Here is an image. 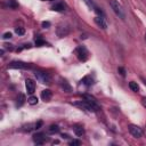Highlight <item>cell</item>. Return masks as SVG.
<instances>
[{"mask_svg":"<svg viewBox=\"0 0 146 146\" xmlns=\"http://www.w3.org/2000/svg\"><path fill=\"white\" fill-rule=\"evenodd\" d=\"M9 68H23V70H26V68H30V65L24 63V62H11L9 65H8Z\"/></svg>","mask_w":146,"mask_h":146,"instance_id":"cell-6","label":"cell"},{"mask_svg":"<svg viewBox=\"0 0 146 146\" xmlns=\"http://www.w3.org/2000/svg\"><path fill=\"white\" fill-rule=\"evenodd\" d=\"M83 84H86L87 87H89V86H91L92 83H94V80H92V78L90 76V75H87V76H84L83 79H82V81H81Z\"/></svg>","mask_w":146,"mask_h":146,"instance_id":"cell-14","label":"cell"},{"mask_svg":"<svg viewBox=\"0 0 146 146\" xmlns=\"http://www.w3.org/2000/svg\"><path fill=\"white\" fill-rule=\"evenodd\" d=\"M49 1H54V0H49Z\"/></svg>","mask_w":146,"mask_h":146,"instance_id":"cell-32","label":"cell"},{"mask_svg":"<svg viewBox=\"0 0 146 146\" xmlns=\"http://www.w3.org/2000/svg\"><path fill=\"white\" fill-rule=\"evenodd\" d=\"M49 25H50L49 22H43V23H42V26H43V27H48Z\"/></svg>","mask_w":146,"mask_h":146,"instance_id":"cell-28","label":"cell"},{"mask_svg":"<svg viewBox=\"0 0 146 146\" xmlns=\"http://www.w3.org/2000/svg\"><path fill=\"white\" fill-rule=\"evenodd\" d=\"M145 41H146V33H145Z\"/></svg>","mask_w":146,"mask_h":146,"instance_id":"cell-30","label":"cell"},{"mask_svg":"<svg viewBox=\"0 0 146 146\" xmlns=\"http://www.w3.org/2000/svg\"><path fill=\"white\" fill-rule=\"evenodd\" d=\"M36 80L40 82V83H43V84H49L51 82V76L49 73L44 72V71H35L34 73Z\"/></svg>","mask_w":146,"mask_h":146,"instance_id":"cell-3","label":"cell"},{"mask_svg":"<svg viewBox=\"0 0 146 146\" xmlns=\"http://www.w3.org/2000/svg\"><path fill=\"white\" fill-rule=\"evenodd\" d=\"M129 88H130L132 91H135V92H137V91L139 90V86H138V83L135 82V81H130V82H129Z\"/></svg>","mask_w":146,"mask_h":146,"instance_id":"cell-16","label":"cell"},{"mask_svg":"<svg viewBox=\"0 0 146 146\" xmlns=\"http://www.w3.org/2000/svg\"><path fill=\"white\" fill-rule=\"evenodd\" d=\"M94 21H95V23L97 24V26H99L100 29L105 30V29L107 27V24H106L105 19L103 18V16H96V17L94 18Z\"/></svg>","mask_w":146,"mask_h":146,"instance_id":"cell-9","label":"cell"},{"mask_svg":"<svg viewBox=\"0 0 146 146\" xmlns=\"http://www.w3.org/2000/svg\"><path fill=\"white\" fill-rule=\"evenodd\" d=\"M75 105L80 106L82 108H86L87 111H90V112H98L100 110V107L96 103L95 98L92 96H90V95H84L83 96V100H81L80 103H76Z\"/></svg>","mask_w":146,"mask_h":146,"instance_id":"cell-1","label":"cell"},{"mask_svg":"<svg viewBox=\"0 0 146 146\" xmlns=\"http://www.w3.org/2000/svg\"><path fill=\"white\" fill-rule=\"evenodd\" d=\"M27 103L30 105H35V104H38V98L35 96H31L30 98H27Z\"/></svg>","mask_w":146,"mask_h":146,"instance_id":"cell-19","label":"cell"},{"mask_svg":"<svg viewBox=\"0 0 146 146\" xmlns=\"http://www.w3.org/2000/svg\"><path fill=\"white\" fill-rule=\"evenodd\" d=\"M128 129H129V132L135 137V138H139L143 136V130L141 128H139L138 125L136 124H129L128 125Z\"/></svg>","mask_w":146,"mask_h":146,"instance_id":"cell-5","label":"cell"},{"mask_svg":"<svg viewBox=\"0 0 146 146\" xmlns=\"http://www.w3.org/2000/svg\"><path fill=\"white\" fill-rule=\"evenodd\" d=\"M42 125V121H39L38 123L34 124V129H40V127Z\"/></svg>","mask_w":146,"mask_h":146,"instance_id":"cell-27","label":"cell"},{"mask_svg":"<svg viewBox=\"0 0 146 146\" xmlns=\"http://www.w3.org/2000/svg\"><path fill=\"white\" fill-rule=\"evenodd\" d=\"M51 9L54 10V11H64L65 10V5L64 3H62V2H56L52 7H51Z\"/></svg>","mask_w":146,"mask_h":146,"instance_id":"cell-13","label":"cell"},{"mask_svg":"<svg viewBox=\"0 0 146 146\" xmlns=\"http://www.w3.org/2000/svg\"><path fill=\"white\" fill-rule=\"evenodd\" d=\"M60 84H62V88L64 89V91H66V92H70L72 89H71V86L67 83V81H65V80H62L60 81Z\"/></svg>","mask_w":146,"mask_h":146,"instance_id":"cell-15","label":"cell"},{"mask_svg":"<svg viewBox=\"0 0 146 146\" xmlns=\"http://www.w3.org/2000/svg\"><path fill=\"white\" fill-rule=\"evenodd\" d=\"M68 32H70V29L67 27V26H63V25H59L58 27H57V35L58 36H65V35H67L68 34Z\"/></svg>","mask_w":146,"mask_h":146,"instance_id":"cell-10","label":"cell"},{"mask_svg":"<svg viewBox=\"0 0 146 146\" xmlns=\"http://www.w3.org/2000/svg\"><path fill=\"white\" fill-rule=\"evenodd\" d=\"M84 2L88 5V7H89V8H91V9H95V8H96L95 3H94L91 0H84Z\"/></svg>","mask_w":146,"mask_h":146,"instance_id":"cell-22","label":"cell"},{"mask_svg":"<svg viewBox=\"0 0 146 146\" xmlns=\"http://www.w3.org/2000/svg\"><path fill=\"white\" fill-rule=\"evenodd\" d=\"M33 141L38 145H42L44 141H46V137L42 132H38L35 135H33Z\"/></svg>","mask_w":146,"mask_h":146,"instance_id":"cell-8","label":"cell"},{"mask_svg":"<svg viewBox=\"0 0 146 146\" xmlns=\"http://www.w3.org/2000/svg\"><path fill=\"white\" fill-rule=\"evenodd\" d=\"M119 72H120V74L122 75V76H125V70L123 68V67H119V70H117Z\"/></svg>","mask_w":146,"mask_h":146,"instance_id":"cell-26","label":"cell"},{"mask_svg":"<svg viewBox=\"0 0 146 146\" xmlns=\"http://www.w3.org/2000/svg\"><path fill=\"white\" fill-rule=\"evenodd\" d=\"M25 88H26V91L32 95L35 91V82L32 79H26L25 80Z\"/></svg>","mask_w":146,"mask_h":146,"instance_id":"cell-7","label":"cell"},{"mask_svg":"<svg viewBox=\"0 0 146 146\" xmlns=\"http://www.w3.org/2000/svg\"><path fill=\"white\" fill-rule=\"evenodd\" d=\"M110 6H111V8L113 9V11L120 17V18H125V13H124V9H123V7H122V5L119 2V1H116V0H110Z\"/></svg>","mask_w":146,"mask_h":146,"instance_id":"cell-2","label":"cell"},{"mask_svg":"<svg viewBox=\"0 0 146 146\" xmlns=\"http://www.w3.org/2000/svg\"><path fill=\"white\" fill-rule=\"evenodd\" d=\"M48 131H49L50 133H57V132H59V127H58L57 124H51V125L48 128Z\"/></svg>","mask_w":146,"mask_h":146,"instance_id":"cell-17","label":"cell"},{"mask_svg":"<svg viewBox=\"0 0 146 146\" xmlns=\"http://www.w3.org/2000/svg\"><path fill=\"white\" fill-rule=\"evenodd\" d=\"M75 54H76V57H78L79 60L84 62V60H87V58H88V50H87L83 46L78 47V48L75 49Z\"/></svg>","mask_w":146,"mask_h":146,"instance_id":"cell-4","label":"cell"},{"mask_svg":"<svg viewBox=\"0 0 146 146\" xmlns=\"http://www.w3.org/2000/svg\"><path fill=\"white\" fill-rule=\"evenodd\" d=\"M70 145H71V146L81 145V141H80V140H76V139H74V140H71V141H70Z\"/></svg>","mask_w":146,"mask_h":146,"instance_id":"cell-24","label":"cell"},{"mask_svg":"<svg viewBox=\"0 0 146 146\" xmlns=\"http://www.w3.org/2000/svg\"><path fill=\"white\" fill-rule=\"evenodd\" d=\"M35 44L40 47V46H42V44H46V42H44L42 39H36V40H35Z\"/></svg>","mask_w":146,"mask_h":146,"instance_id":"cell-23","label":"cell"},{"mask_svg":"<svg viewBox=\"0 0 146 146\" xmlns=\"http://www.w3.org/2000/svg\"><path fill=\"white\" fill-rule=\"evenodd\" d=\"M7 5H8V7L11 8V9H16V8L18 7V3L16 2V0H8V1H7Z\"/></svg>","mask_w":146,"mask_h":146,"instance_id":"cell-18","label":"cell"},{"mask_svg":"<svg viewBox=\"0 0 146 146\" xmlns=\"http://www.w3.org/2000/svg\"><path fill=\"white\" fill-rule=\"evenodd\" d=\"M141 104H143V106L146 108V98H143V99H141Z\"/></svg>","mask_w":146,"mask_h":146,"instance_id":"cell-29","label":"cell"},{"mask_svg":"<svg viewBox=\"0 0 146 146\" xmlns=\"http://www.w3.org/2000/svg\"><path fill=\"white\" fill-rule=\"evenodd\" d=\"M2 38H3V39H10V38H11V33H10V32H6V33L2 35Z\"/></svg>","mask_w":146,"mask_h":146,"instance_id":"cell-25","label":"cell"},{"mask_svg":"<svg viewBox=\"0 0 146 146\" xmlns=\"http://www.w3.org/2000/svg\"><path fill=\"white\" fill-rule=\"evenodd\" d=\"M51 97H52V92H51V90H49V89H44V90L41 91V98H42L44 102L50 100Z\"/></svg>","mask_w":146,"mask_h":146,"instance_id":"cell-11","label":"cell"},{"mask_svg":"<svg viewBox=\"0 0 146 146\" xmlns=\"http://www.w3.org/2000/svg\"><path fill=\"white\" fill-rule=\"evenodd\" d=\"M73 130H74V133H75L76 136H79V137L84 133V129H83V127H82L81 124H75V125L73 127Z\"/></svg>","mask_w":146,"mask_h":146,"instance_id":"cell-12","label":"cell"},{"mask_svg":"<svg viewBox=\"0 0 146 146\" xmlns=\"http://www.w3.org/2000/svg\"><path fill=\"white\" fill-rule=\"evenodd\" d=\"M24 102H25V97H24V95H19V99L17 98V106H22L23 104H24Z\"/></svg>","mask_w":146,"mask_h":146,"instance_id":"cell-20","label":"cell"},{"mask_svg":"<svg viewBox=\"0 0 146 146\" xmlns=\"http://www.w3.org/2000/svg\"><path fill=\"white\" fill-rule=\"evenodd\" d=\"M15 32H16L18 35H23V34L25 33V30H24V27H16V29H15Z\"/></svg>","mask_w":146,"mask_h":146,"instance_id":"cell-21","label":"cell"},{"mask_svg":"<svg viewBox=\"0 0 146 146\" xmlns=\"http://www.w3.org/2000/svg\"><path fill=\"white\" fill-rule=\"evenodd\" d=\"M42 1H46V0H42ZM47 1H49V0H47Z\"/></svg>","mask_w":146,"mask_h":146,"instance_id":"cell-31","label":"cell"}]
</instances>
